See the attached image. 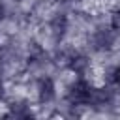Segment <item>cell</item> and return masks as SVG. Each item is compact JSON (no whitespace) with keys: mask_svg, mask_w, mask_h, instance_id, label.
<instances>
[{"mask_svg":"<svg viewBox=\"0 0 120 120\" xmlns=\"http://www.w3.org/2000/svg\"><path fill=\"white\" fill-rule=\"evenodd\" d=\"M69 101L73 103V105H86V103H90L92 99H94V90H92V86L86 82V81H77L75 84H73V88L69 90Z\"/></svg>","mask_w":120,"mask_h":120,"instance_id":"cell-1","label":"cell"},{"mask_svg":"<svg viewBox=\"0 0 120 120\" xmlns=\"http://www.w3.org/2000/svg\"><path fill=\"white\" fill-rule=\"evenodd\" d=\"M38 96H39V101L47 103L54 98V81L51 77H43L39 79L38 82Z\"/></svg>","mask_w":120,"mask_h":120,"instance_id":"cell-2","label":"cell"},{"mask_svg":"<svg viewBox=\"0 0 120 120\" xmlns=\"http://www.w3.org/2000/svg\"><path fill=\"white\" fill-rule=\"evenodd\" d=\"M84 68H86V58H82V56L73 58V62H71V69H75V71H82Z\"/></svg>","mask_w":120,"mask_h":120,"instance_id":"cell-3","label":"cell"},{"mask_svg":"<svg viewBox=\"0 0 120 120\" xmlns=\"http://www.w3.org/2000/svg\"><path fill=\"white\" fill-rule=\"evenodd\" d=\"M111 26H112L114 30H120V11H116V13L112 15V21H111Z\"/></svg>","mask_w":120,"mask_h":120,"instance_id":"cell-4","label":"cell"},{"mask_svg":"<svg viewBox=\"0 0 120 120\" xmlns=\"http://www.w3.org/2000/svg\"><path fill=\"white\" fill-rule=\"evenodd\" d=\"M112 79H114V82H118V84H120V68H118V69L114 71V75H112Z\"/></svg>","mask_w":120,"mask_h":120,"instance_id":"cell-5","label":"cell"},{"mask_svg":"<svg viewBox=\"0 0 120 120\" xmlns=\"http://www.w3.org/2000/svg\"><path fill=\"white\" fill-rule=\"evenodd\" d=\"M2 96H4V81L0 79V98H2Z\"/></svg>","mask_w":120,"mask_h":120,"instance_id":"cell-6","label":"cell"}]
</instances>
